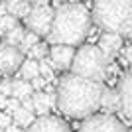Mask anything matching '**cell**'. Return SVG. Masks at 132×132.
Wrapping results in <instances>:
<instances>
[{"instance_id":"1","label":"cell","mask_w":132,"mask_h":132,"mask_svg":"<svg viewBox=\"0 0 132 132\" xmlns=\"http://www.w3.org/2000/svg\"><path fill=\"white\" fill-rule=\"evenodd\" d=\"M105 85L81 79L73 73H65L57 79V109L69 118L93 116L101 109V95Z\"/></svg>"},{"instance_id":"2","label":"cell","mask_w":132,"mask_h":132,"mask_svg":"<svg viewBox=\"0 0 132 132\" xmlns=\"http://www.w3.org/2000/svg\"><path fill=\"white\" fill-rule=\"evenodd\" d=\"M91 26H93V18L85 4H79V2L55 4L53 24H51L47 42L51 45L75 47L83 44L85 38L91 34Z\"/></svg>"},{"instance_id":"3","label":"cell","mask_w":132,"mask_h":132,"mask_svg":"<svg viewBox=\"0 0 132 132\" xmlns=\"http://www.w3.org/2000/svg\"><path fill=\"white\" fill-rule=\"evenodd\" d=\"M91 18L105 34L132 36V0H99L91 8Z\"/></svg>"},{"instance_id":"4","label":"cell","mask_w":132,"mask_h":132,"mask_svg":"<svg viewBox=\"0 0 132 132\" xmlns=\"http://www.w3.org/2000/svg\"><path fill=\"white\" fill-rule=\"evenodd\" d=\"M110 65H112V61L99 50V45L89 44V45H81L75 51V57H73V63H71V73L81 79L103 85V81L110 73Z\"/></svg>"},{"instance_id":"5","label":"cell","mask_w":132,"mask_h":132,"mask_svg":"<svg viewBox=\"0 0 132 132\" xmlns=\"http://www.w3.org/2000/svg\"><path fill=\"white\" fill-rule=\"evenodd\" d=\"M53 14L55 8H51L47 2H32V10L26 16L24 24H26L28 32L36 34V36H50L51 24H53Z\"/></svg>"},{"instance_id":"6","label":"cell","mask_w":132,"mask_h":132,"mask_svg":"<svg viewBox=\"0 0 132 132\" xmlns=\"http://www.w3.org/2000/svg\"><path fill=\"white\" fill-rule=\"evenodd\" d=\"M79 132H126V126L114 114H93L81 124Z\"/></svg>"},{"instance_id":"7","label":"cell","mask_w":132,"mask_h":132,"mask_svg":"<svg viewBox=\"0 0 132 132\" xmlns=\"http://www.w3.org/2000/svg\"><path fill=\"white\" fill-rule=\"evenodd\" d=\"M24 53L18 47H12V45L0 44V75L4 77H10L22 67L24 63Z\"/></svg>"},{"instance_id":"8","label":"cell","mask_w":132,"mask_h":132,"mask_svg":"<svg viewBox=\"0 0 132 132\" xmlns=\"http://www.w3.org/2000/svg\"><path fill=\"white\" fill-rule=\"evenodd\" d=\"M75 51L77 50H75V47H69V45H51L50 55L45 57V61L51 65L53 71H67V69H71Z\"/></svg>"},{"instance_id":"9","label":"cell","mask_w":132,"mask_h":132,"mask_svg":"<svg viewBox=\"0 0 132 132\" xmlns=\"http://www.w3.org/2000/svg\"><path fill=\"white\" fill-rule=\"evenodd\" d=\"M26 132H71V128L67 126V122H63L57 116H38L36 122L28 128Z\"/></svg>"},{"instance_id":"10","label":"cell","mask_w":132,"mask_h":132,"mask_svg":"<svg viewBox=\"0 0 132 132\" xmlns=\"http://www.w3.org/2000/svg\"><path fill=\"white\" fill-rule=\"evenodd\" d=\"M118 95H120V110L132 120V69H128L118 81Z\"/></svg>"},{"instance_id":"11","label":"cell","mask_w":132,"mask_h":132,"mask_svg":"<svg viewBox=\"0 0 132 132\" xmlns=\"http://www.w3.org/2000/svg\"><path fill=\"white\" fill-rule=\"evenodd\" d=\"M99 50L112 61L116 55L122 53V50H124L122 38H120V36H116V34H103V36L99 38Z\"/></svg>"},{"instance_id":"12","label":"cell","mask_w":132,"mask_h":132,"mask_svg":"<svg viewBox=\"0 0 132 132\" xmlns=\"http://www.w3.org/2000/svg\"><path fill=\"white\" fill-rule=\"evenodd\" d=\"M101 109L105 110V114H112L116 110H120V95L116 89L105 87L101 95Z\"/></svg>"},{"instance_id":"13","label":"cell","mask_w":132,"mask_h":132,"mask_svg":"<svg viewBox=\"0 0 132 132\" xmlns=\"http://www.w3.org/2000/svg\"><path fill=\"white\" fill-rule=\"evenodd\" d=\"M34 93L36 91L32 89V83L24 81V79H12V99H18L22 103L26 99H32Z\"/></svg>"},{"instance_id":"14","label":"cell","mask_w":132,"mask_h":132,"mask_svg":"<svg viewBox=\"0 0 132 132\" xmlns=\"http://www.w3.org/2000/svg\"><path fill=\"white\" fill-rule=\"evenodd\" d=\"M6 10L16 20H26V16L32 10V2H28V0H10V2H6Z\"/></svg>"},{"instance_id":"15","label":"cell","mask_w":132,"mask_h":132,"mask_svg":"<svg viewBox=\"0 0 132 132\" xmlns=\"http://www.w3.org/2000/svg\"><path fill=\"white\" fill-rule=\"evenodd\" d=\"M32 103H34V114H39V116H47L51 105H50V97L45 91H36L32 97Z\"/></svg>"},{"instance_id":"16","label":"cell","mask_w":132,"mask_h":132,"mask_svg":"<svg viewBox=\"0 0 132 132\" xmlns=\"http://www.w3.org/2000/svg\"><path fill=\"white\" fill-rule=\"evenodd\" d=\"M36 77H39V61H34V59H24L22 67H20V79L24 81H34Z\"/></svg>"},{"instance_id":"17","label":"cell","mask_w":132,"mask_h":132,"mask_svg":"<svg viewBox=\"0 0 132 132\" xmlns=\"http://www.w3.org/2000/svg\"><path fill=\"white\" fill-rule=\"evenodd\" d=\"M26 32H28L26 28L18 24L16 28H12L10 32L4 36V44H6V45H12V47H20V44H22V39H24V36H26Z\"/></svg>"},{"instance_id":"18","label":"cell","mask_w":132,"mask_h":132,"mask_svg":"<svg viewBox=\"0 0 132 132\" xmlns=\"http://www.w3.org/2000/svg\"><path fill=\"white\" fill-rule=\"evenodd\" d=\"M12 118H14V124H18L20 128H30L34 122H36V114H34L32 110H26L24 106L18 110Z\"/></svg>"},{"instance_id":"19","label":"cell","mask_w":132,"mask_h":132,"mask_svg":"<svg viewBox=\"0 0 132 132\" xmlns=\"http://www.w3.org/2000/svg\"><path fill=\"white\" fill-rule=\"evenodd\" d=\"M50 55V45H45V44H36L30 50V59H34V61H44L45 57Z\"/></svg>"},{"instance_id":"20","label":"cell","mask_w":132,"mask_h":132,"mask_svg":"<svg viewBox=\"0 0 132 132\" xmlns=\"http://www.w3.org/2000/svg\"><path fill=\"white\" fill-rule=\"evenodd\" d=\"M36 44H39V38L32 32H26V36H24V39H22V44H20L18 50L22 51V53H30V50H32Z\"/></svg>"},{"instance_id":"21","label":"cell","mask_w":132,"mask_h":132,"mask_svg":"<svg viewBox=\"0 0 132 132\" xmlns=\"http://www.w3.org/2000/svg\"><path fill=\"white\" fill-rule=\"evenodd\" d=\"M16 26H18V20L14 16H10V14H6L4 18H0V36H6L12 28H16Z\"/></svg>"},{"instance_id":"22","label":"cell","mask_w":132,"mask_h":132,"mask_svg":"<svg viewBox=\"0 0 132 132\" xmlns=\"http://www.w3.org/2000/svg\"><path fill=\"white\" fill-rule=\"evenodd\" d=\"M20 109H22V103H20L18 99H12V97H10V99H8V105H6V110H4V112H6L8 116H14Z\"/></svg>"},{"instance_id":"23","label":"cell","mask_w":132,"mask_h":132,"mask_svg":"<svg viewBox=\"0 0 132 132\" xmlns=\"http://www.w3.org/2000/svg\"><path fill=\"white\" fill-rule=\"evenodd\" d=\"M0 95L8 99L12 97V79H0Z\"/></svg>"},{"instance_id":"24","label":"cell","mask_w":132,"mask_h":132,"mask_svg":"<svg viewBox=\"0 0 132 132\" xmlns=\"http://www.w3.org/2000/svg\"><path fill=\"white\" fill-rule=\"evenodd\" d=\"M30 83H32V89H34V91H44V89L47 87V83H45V79L42 77V75L36 77L34 81H30Z\"/></svg>"},{"instance_id":"25","label":"cell","mask_w":132,"mask_h":132,"mask_svg":"<svg viewBox=\"0 0 132 132\" xmlns=\"http://www.w3.org/2000/svg\"><path fill=\"white\" fill-rule=\"evenodd\" d=\"M10 124H12V118L6 112H0V130H6Z\"/></svg>"},{"instance_id":"26","label":"cell","mask_w":132,"mask_h":132,"mask_svg":"<svg viewBox=\"0 0 132 132\" xmlns=\"http://www.w3.org/2000/svg\"><path fill=\"white\" fill-rule=\"evenodd\" d=\"M122 57H124V61H126L128 65H130V69H132V45H126V47L122 50Z\"/></svg>"},{"instance_id":"27","label":"cell","mask_w":132,"mask_h":132,"mask_svg":"<svg viewBox=\"0 0 132 132\" xmlns=\"http://www.w3.org/2000/svg\"><path fill=\"white\" fill-rule=\"evenodd\" d=\"M4 132H24V128H20L18 124H14V122H12V124H10L8 128H6Z\"/></svg>"},{"instance_id":"28","label":"cell","mask_w":132,"mask_h":132,"mask_svg":"<svg viewBox=\"0 0 132 132\" xmlns=\"http://www.w3.org/2000/svg\"><path fill=\"white\" fill-rule=\"evenodd\" d=\"M6 105H8V97L0 95V110H6Z\"/></svg>"},{"instance_id":"29","label":"cell","mask_w":132,"mask_h":132,"mask_svg":"<svg viewBox=\"0 0 132 132\" xmlns=\"http://www.w3.org/2000/svg\"><path fill=\"white\" fill-rule=\"evenodd\" d=\"M6 14H8V10H6V2H0V18H4Z\"/></svg>"},{"instance_id":"30","label":"cell","mask_w":132,"mask_h":132,"mask_svg":"<svg viewBox=\"0 0 132 132\" xmlns=\"http://www.w3.org/2000/svg\"><path fill=\"white\" fill-rule=\"evenodd\" d=\"M130 45H132V36H130Z\"/></svg>"},{"instance_id":"31","label":"cell","mask_w":132,"mask_h":132,"mask_svg":"<svg viewBox=\"0 0 132 132\" xmlns=\"http://www.w3.org/2000/svg\"><path fill=\"white\" fill-rule=\"evenodd\" d=\"M126 132H132V130H126Z\"/></svg>"},{"instance_id":"32","label":"cell","mask_w":132,"mask_h":132,"mask_svg":"<svg viewBox=\"0 0 132 132\" xmlns=\"http://www.w3.org/2000/svg\"><path fill=\"white\" fill-rule=\"evenodd\" d=\"M0 132H4V130H0Z\"/></svg>"}]
</instances>
